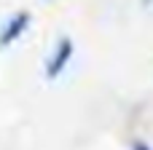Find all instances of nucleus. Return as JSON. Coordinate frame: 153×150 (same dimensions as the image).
Masks as SVG:
<instances>
[{
  "instance_id": "2",
  "label": "nucleus",
  "mask_w": 153,
  "mask_h": 150,
  "mask_svg": "<svg viewBox=\"0 0 153 150\" xmlns=\"http://www.w3.org/2000/svg\"><path fill=\"white\" fill-rule=\"evenodd\" d=\"M30 24H32V13H30V11H16V13H11V16L3 21V27H0V51H5V48H11L13 43H19V40L24 38V32L30 30Z\"/></svg>"
},
{
  "instance_id": "3",
  "label": "nucleus",
  "mask_w": 153,
  "mask_h": 150,
  "mask_svg": "<svg viewBox=\"0 0 153 150\" xmlns=\"http://www.w3.org/2000/svg\"><path fill=\"white\" fill-rule=\"evenodd\" d=\"M132 150H153V148L148 145V142H140V140H137V142L132 145Z\"/></svg>"
},
{
  "instance_id": "1",
  "label": "nucleus",
  "mask_w": 153,
  "mask_h": 150,
  "mask_svg": "<svg viewBox=\"0 0 153 150\" xmlns=\"http://www.w3.org/2000/svg\"><path fill=\"white\" fill-rule=\"evenodd\" d=\"M73 56H75V43H73V38H67V35H65V38H59V40H56V46L51 48L48 59H46V67H43L46 78H48V81H56V78L70 67Z\"/></svg>"
},
{
  "instance_id": "4",
  "label": "nucleus",
  "mask_w": 153,
  "mask_h": 150,
  "mask_svg": "<svg viewBox=\"0 0 153 150\" xmlns=\"http://www.w3.org/2000/svg\"><path fill=\"white\" fill-rule=\"evenodd\" d=\"M140 3H143V5H153V0H140Z\"/></svg>"
}]
</instances>
